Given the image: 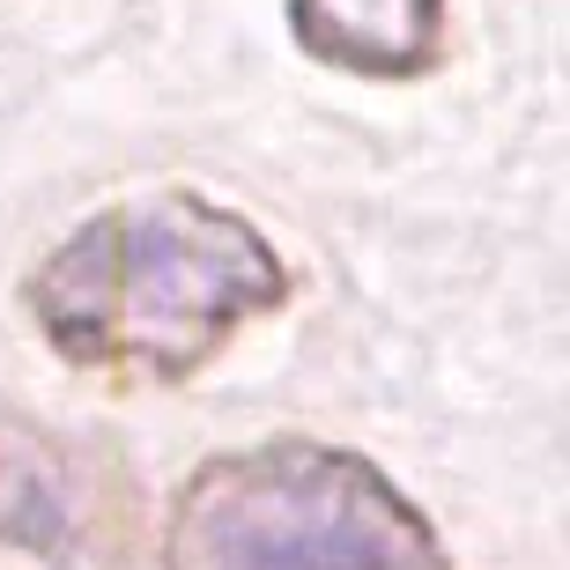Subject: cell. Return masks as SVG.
<instances>
[{
    "mask_svg": "<svg viewBox=\"0 0 570 570\" xmlns=\"http://www.w3.org/2000/svg\"><path fill=\"white\" fill-rule=\"evenodd\" d=\"M289 304V267L237 208L164 186L111 200L22 275L52 356L111 385H186L253 318Z\"/></svg>",
    "mask_w": 570,
    "mask_h": 570,
    "instance_id": "cell-1",
    "label": "cell"
},
{
    "mask_svg": "<svg viewBox=\"0 0 570 570\" xmlns=\"http://www.w3.org/2000/svg\"><path fill=\"white\" fill-rule=\"evenodd\" d=\"M148 549L156 570H452L423 504L326 438H259L200 460Z\"/></svg>",
    "mask_w": 570,
    "mask_h": 570,
    "instance_id": "cell-2",
    "label": "cell"
},
{
    "mask_svg": "<svg viewBox=\"0 0 570 570\" xmlns=\"http://www.w3.org/2000/svg\"><path fill=\"white\" fill-rule=\"evenodd\" d=\"M0 549L45 570H134L148 556V489L111 438L0 407Z\"/></svg>",
    "mask_w": 570,
    "mask_h": 570,
    "instance_id": "cell-3",
    "label": "cell"
},
{
    "mask_svg": "<svg viewBox=\"0 0 570 570\" xmlns=\"http://www.w3.org/2000/svg\"><path fill=\"white\" fill-rule=\"evenodd\" d=\"M289 38L356 82H423L444 67L452 0H289Z\"/></svg>",
    "mask_w": 570,
    "mask_h": 570,
    "instance_id": "cell-4",
    "label": "cell"
}]
</instances>
